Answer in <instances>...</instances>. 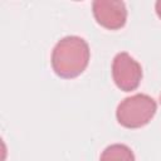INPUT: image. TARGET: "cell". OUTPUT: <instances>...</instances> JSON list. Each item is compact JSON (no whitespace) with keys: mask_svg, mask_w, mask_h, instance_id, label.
Segmentation results:
<instances>
[{"mask_svg":"<svg viewBox=\"0 0 161 161\" xmlns=\"http://www.w3.org/2000/svg\"><path fill=\"white\" fill-rule=\"evenodd\" d=\"M91 50L88 43L77 35L62 38L52 50L50 64L54 73L63 79L80 75L88 67Z\"/></svg>","mask_w":161,"mask_h":161,"instance_id":"6da1fadb","label":"cell"},{"mask_svg":"<svg viewBox=\"0 0 161 161\" xmlns=\"http://www.w3.org/2000/svg\"><path fill=\"white\" fill-rule=\"evenodd\" d=\"M157 111L156 101L143 93L126 97L116 109L117 122L125 128H141L150 123Z\"/></svg>","mask_w":161,"mask_h":161,"instance_id":"7a4b0ae2","label":"cell"},{"mask_svg":"<svg viewBox=\"0 0 161 161\" xmlns=\"http://www.w3.org/2000/svg\"><path fill=\"white\" fill-rule=\"evenodd\" d=\"M160 103H161V94H160Z\"/></svg>","mask_w":161,"mask_h":161,"instance_id":"52a82bcc","label":"cell"},{"mask_svg":"<svg viewBox=\"0 0 161 161\" xmlns=\"http://www.w3.org/2000/svg\"><path fill=\"white\" fill-rule=\"evenodd\" d=\"M92 13L96 21L108 30H118L127 21V9L119 0H94Z\"/></svg>","mask_w":161,"mask_h":161,"instance_id":"277c9868","label":"cell"},{"mask_svg":"<svg viewBox=\"0 0 161 161\" xmlns=\"http://www.w3.org/2000/svg\"><path fill=\"white\" fill-rule=\"evenodd\" d=\"M155 10H156V14H157V16L161 19V0L156 1V4H155Z\"/></svg>","mask_w":161,"mask_h":161,"instance_id":"8992f818","label":"cell"},{"mask_svg":"<svg viewBox=\"0 0 161 161\" xmlns=\"http://www.w3.org/2000/svg\"><path fill=\"white\" fill-rule=\"evenodd\" d=\"M112 78L121 91H135L142 79V67L127 52L117 53L112 60Z\"/></svg>","mask_w":161,"mask_h":161,"instance_id":"3957f363","label":"cell"},{"mask_svg":"<svg viewBox=\"0 0 161 161\" xmlns=\"http://www.w3.org/2000/svg\"><path fill=\"white\" fill-rule=\"evenodd\" d=\"M99 161H136V158L133 151L127 145L113 143L102 151Z\"/></svg>","mask_w":161,"mask_h":161,"instance_id":"5b68a950","label":"cell"}]
</instances>
